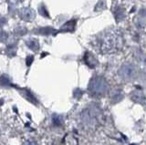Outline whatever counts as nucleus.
<instances>
[{"mask_svg":"<svg viewBox=\"0 0 146 145\" xmlns=\"http://www.w3.org/2000/svg\"><path fill=\"white\" fill-rule=\"evenodd\" d=\"M54 31L55 30L51 28H40L38 32L39 34H43V35H49V34H52Z\"/></svg>","mask_w":146,"mask_h":145,"instance_id":"obj_7","label":"nucleus"},{"mask_svg":"<svg viewBox=\"0 0 146 145\" xmlns=\"http://www.w3.org/2000/svg\"><path fill=\"white\" fill-rule=\"evenodd\" d=\"M25 145H36V142L34 140H29L25 142Z\"/></svg>","mask_w":146,"mask_h":145,"instance_id":"obj_12","label":"nucleus"},{"mask_svg":"<svg viewBox=\"0 0 146 145\" xmlns=\"http://www.w3.org/2000/svg\"><path fill=\"white\" fill-rule=\"evenodd\" d=\"M27 47H29V48H31L32 50H34V51H36L39 48L38 42L36 41V40H34V39L29 40V41L27 42Z\"/></svg>","mask_w":146,"mask_h":145,"instance_id":"obj_5","label":"nucleus"},{"mask_svg":"<svg viewBox=\"0 0 146 145\" xmlns=\"http://www.w3.org/2000/svg\"><path fill=\"white\" fill-rule=\"evenodd\" d=\"M108 84L102 77H96L91 79L89 85V90L91 95L96 97L104 96L107 92Z\"/></svg>","mask_w":146,"mask_h":145,"instance_id":"obj_2","label":"nucleus"},{"mask_svg":"<svg viewBox=\"0 0 146 145\" xmlns=\"http://www.w3.org/2000/svg\"><path fill=\"white\" fill-rule=\"evenodd\" d=\"M38 12H39L42 16H44V17H49V15H48V13L47 9H46V7H45L43 5L39 7V8H38Z\"/></svg>","mask_w":146,"mask_h":145,"instance_id":"obj_8","label":"nucleus"},{"mask_svg":"<svg viewBox=\"0 0 146 145\" xmlns=\"http://www.w3.org/2000/svg\"><path fill=\"white\" fill-rule=\"evenodd\" d=\"M75 25H76V21L75 20H71V21H68V23H66L64 25L61 29L62 30H66V31H72L75 28Z\"/></svg>","mask_w":146,"mask_h":145,"instance_id":"obj_6","label":"nucleus"},{"mask_svg":"<svg viewBox=\"0 0 146 145\" xmlns=\"http://www.w3.org/2000/svg\"><path fill=\"white\" fill-rule=\"evenodd\" d=\"M144 104H145V106H146V97H145V99H144Z\"/></svg>","mask_w":146,"mask_h":145,"instance_id":"obj_13","label":"nucleus"},{"mask_svg":"<svg viewBox=\"0 0 146 145\" xmlns=\"http://www.w3.org/2000/svg\"><path fill=\"white\" fill-rule=\"evenodd\" d=\"M33 60H34V57L33 56H29L27 58V60H26V63H27V66H30L31 65V63L33 62Z\"/></svg>","mask_w":146,"mask_h":145,"instance_id":"obj_11","label":"nucleus"},{"mask_svg":"<svg viewBox=\"0 0 146 145\" xmlns=\"http://www.w3.org/2000/svg\"><path fill=\"white\" fill-rule=\"evenodd\" d=\"M19 16L20 17L25 21H32L36 17V14H35V11L33 9H31V8H29V7H25V8H22L19 11Z\"/></svg>","mask_w":146,"mask_h":145,"instance_id":"obj_4","label":"nucleus"},{"mask_svg":"<svg viewBox=\"0 0 146 145\" xmlns=\"http://www.w3.org/2000/svg\"><path fill=\"white\" fill-rule=\"evenodd\" d=\"M122 35L115 29L105 31L97 39V48L102 54L116 53L122 48Z\"/></svg>","mask_w":146,"mask_h":145,"instance_id":"obj_1","label":"nucleus"},{"mask_svg":"<svg viewBox=\"0 0 146 145\" xmlns=\"http://www.w3.org/2000/svg\"><path fill=\"white\" fill-rule=\"evenodd\" d=\"M16 33L20 36L24 35L27 33V29H26V28H16Z\"/></svg>","mask_w":146,"mask_h":145,"instance_id":"obj_9","label":"nucleus"},{"mask_svg":"<svg viewBox=\"0 0 146 145\" xmlns=\"http://www.w3.org/2000/svg\"><path fill=\"white\" fill-rule=\"evenodd\" d=\"M7 39V34L6 32H4V31L0 32V41L5 42Z\"/></svg>","mask_w":146,"mask_h":145,"instance_id":"obj_10","label":"nucleus"},{"mask_svg":"<svg viewBox=\"0 0 146 145\" xmlns=\"http://www.w3.org/2000/svg\"><path fill=\"white\" fill-rule=\"evenodd\" d=\"M119 74H120L121 79H123L126 81H130L133 79V77L135 76V70L131 66L127 65V66H123L122 68H121Z\"/></svg>","mask_w":146,"mask_h":145,"instance_id":"obj_3","label":"nucleus"}]
</instances>
